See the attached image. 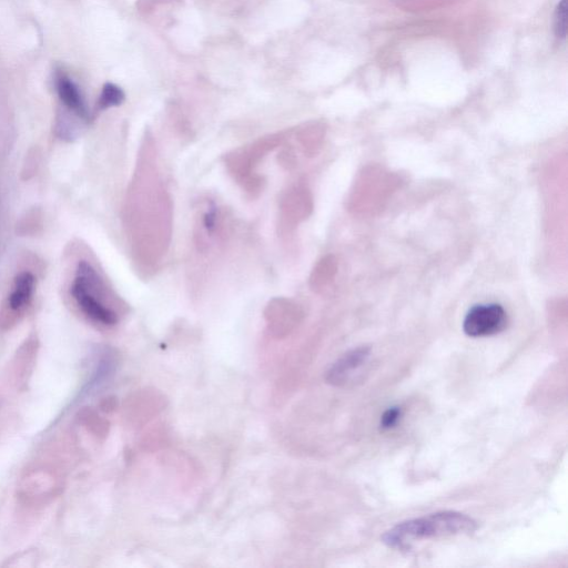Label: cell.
Returning a JSON list of instances; mask_svg holds the SVG:
<instances>
[{
  "label": "cell",
  "mask_w": 568,
  "mask_h": 568,
  "mask_svg": "<svg viewBox=\"0 0 568 568\" xmlns=\"http://www.w3.org/2000/svg\"><path fill=\"white\" fill-rule=\"evenodd\" d=\"M36 291V277L29 271L20 272L13 280L8 307L14 313L22 312L31 302Z\"/></svg>",
  "instance_id": "cell-6"
},
{
  "label": "cell",
  "mask_w": 568,
  "mask_h": 568,
  "mask_svg": "<svg viewBox=\"0 0 568 568\" xmlns=\"http://www.w3.org/2000/svg\"><path fill=\"white\" fill-rule=\"evenodd\" d=\"M568 0H560L555 12V33L558 38H565L567 33Z\"/></svg>",
  "instance_id": "cell-8"
},
{
  "label": "cell",
  "mask_w": 568,
  "mask_h": 568,
  "mask_svg": "<svg viewBox=\"0 0 568 568\" xmlns=\"http://www.w3.org/2000/svg\"><path fill=\"white\" fill-rule=\"evenodd\" d=\"M507 323V314L499 304H478L466 314L463 329L471 337L489 336L501 332Z\"/></svg>",
  "instance_id": "cell-3"
},
{
  "label": "cell",
  "mask_w": 568,
  "mask_h": 568,
  "mask_svg": "<svg viewBox=\"0 0 568 568\" xmlns=\"http://www.w3.org/2000/svg\"><path fill=\"white\" fill-rule=\"evenodd\" d=\"M369 357L366 346L354 348L339 357L326 372V382L334 386L346 384Z\"/></svg>",
  "instance_id": "cell-4"
},
{
  "label": "cell",
  "mask_w": 568,
  "mask_h": 568,
  "mask_svg": "<svg viewBox=\"0 0 568 568\" xmlns=\"http://www.w3.org/2000/svg\"><path fill=\"white\" fill-rule=\"evenodd\" d=\"M476 526L473 518L446 510L402 521L387 530L382 540L388 547L405 548L422 539L471 532Z\"/></svg>",
  "instance_id": "cell-1"
},
{
  "label": "cell",
  "mask_w": 568,
  "mask_h": 568,
  "mask_svg": "<svg viewBox=\"0 0 568 568\" xmlns=\"http://www.w3.org/2000/svg\"><path fill=\"white\" fill-rule=\"evenodd\" d=\"M55 91L65 111L81 120L89 118L83 95L73 80L63 72H58L54 79Z\"/></svg>",
  "instance_id": "cell-5"
},
{
  "label": "cell",
  "mask_w": 568,
  "mask_h": 568,
  "mask_svg": "<svg viewBox=\"0 0 568 568\" xmlns=\"http://www.w3.org/2000/svg\"><path fill=\"white\" fill-rule=\"evenodd\" d=\"M123 90L114 83H105L101 90L98 108L99 110H105L112 106H118L124 101Z\"/></svg>",
  "instance_id": "cell-7"
},
{
  "label": "cell",
  "mask_w": 568,
  "mask_h": 568,
  "mask_svg": "<svg viewBox=\"0 0 568 568\" xmlns=\"http://www.w3.org/2000/svg\"><path fill=\"white\" fill-rule=\"evenodd\" d=\"M105 286L97 270L88 261H80L71 284L72 298L90 320L111 326L118 322V315L105 303Z\"/></svg>",
  "instance_id": "cell-2"
},
{
  "label": "cell",
  "mask_w": 568,
  "mask_h": 568,
  "mask_svg": "<svg viewBox=\"0 0 568 568\" xmlns=\"http://www.w3.org/2000/svg\"><path fill=\"white\" fill-rule=\"evenodd\" d=\"M400 408L397 406L389 407L386 409L381 417V427L383 429H389L396 425L400 417Z\"/></svg>",
  "instance_id": "cell-9"
},
{
  "label": "cell",
  "mask_w": 568,
  "mask_h": 568,
  "mask_svg": "<svg viewBox=\"0 0 568 568\" xmlns=\"http://www.w3.org/2000/svg\"><path fill=\"white\" fill-rule=\"evenodd\" d=\"M215 220H216V207L212 206L210 210L205 213L203 222L204 227L207 232H212L215 227Z\"/></svg>",
  "instance_id": "cell-10"
}]
</instances>
